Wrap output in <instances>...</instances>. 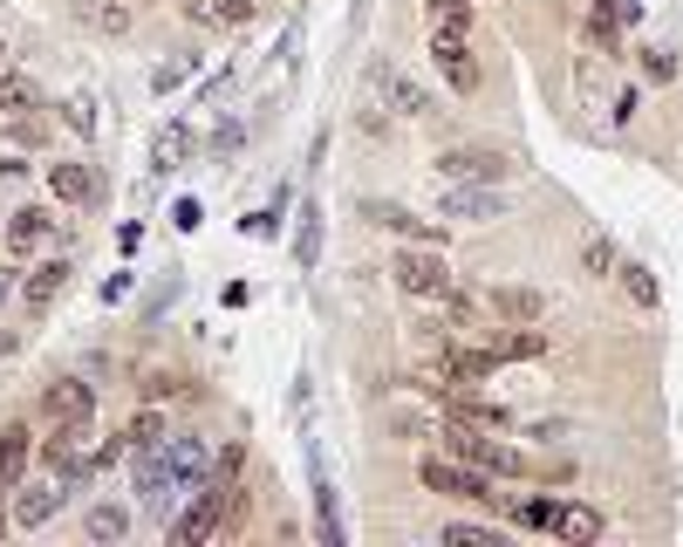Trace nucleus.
Listing matches in <instances>:
<instances>
[{
    "label": "nucleus",
    "instance_id": "15",
    "mask_svg": "<svg viewBox=\"0 0 683 547\" xmlns=\"http://www.w3.org/2000/svg\"><path fill=\"white\" fill-rule=\"evenodd\" d=\"M28 458H34V432H28V417H8L0 424V486H21L28 479Z\"/></svg>",
    "mask_w": 683,
    "mask_h": 547
},
{
    "label": "nucleus",
    "instance_id": "33",
    "mask_svg": "<svg viewBox=\"0 0 683 547\" xmlns=\"http://www.w3.org/2000/svg\"><path fill=\"white\" fill-rule=\"evenodd\" d=\"M478 540H493V527H478V520H445V547H478Z\"/></svg>",
    "mask_w": 683,
    "mask_h": 547
},
{
    "label": "nucleus",
    "instance_id": "24",
    "mask_svg": "<svg viewBox=\"0 0 683 547\" xmlns=\"http://www.w3.org/2000/svg\"><path fill=\"white\" fill-rule=\"evenodd\" d=\"M0 110H8V116H28V110H42V90H34L28 75L0 69Z\"/></svg>",
    "mask_w": 683,
    "mask_h": 547
},
{
    "label": "nucleus",
    "instance_id": "22",
    "mask_svg": "<svg viewBox=\"0 0 683 547\" xmlns=\"http://www.w3.org/2000/svg\"><path fill=\"white\" fill-rule=\"evenodd\" d=\"M383 96H390L396 110H404L411 124H431V116H437V110H431V96H424V90L411 83V75H383Z\"/></svg>",
    "mask_w": 683,
    "mask_h": 547
},
{
    "label": "nucleus",
    "instance_id": "31",
    "mask_svg": "<svg viewBox=\"0 0 683 547\" xmlns=\"http://www.w3.org/2000/svg\"><path fill=\"white\" fill-rule=\"evenodd\" d=\"M178 390H185L178 370H151V376L137 383V398H144V404H165V398H178Z\"/></svg>",
    "mask_w": 683,
    "mask_h": 547
},
{
    "label": "nucleus",
    "instance_id": "12",
    "mask_svg": "<svg viewBox=\"0 0 683 547\" xmlns=\"http://www.w3.org/2000/svg\"><path fill=\"white\" fill-rule=\"evenodd\" d=\"M486 316L493 322H547V295L527 281H499V288H486Z\"/></svg>",
    "mask_w": 683,
    "mask_h": 547
},
{
    "label": "nucleus",
    "instance_id": "5",
    "mask_svg": "<svg viewBox=\"0 0 683 547\" xmlns=\"http://www.w3.org/2000/svg\"><path fill=\"white\" fill-rule=\"evenodd\" d=\"M478 342H486L499 363H534V357H547V329H540V322H493V329H478Z\"/></svg>",
    "mask_w": 683,
    "mask_h": 547
},
{
    "label": "nucleus",
    "instance_id": "32",
    "mask_svg": "<svg viewBox=\"0 0 683 547\" xmlns=\"http://www.w3.org/2000/svg\"><path fill=\"white\" fill-rule=\"evenodd\" d=\"M445 316H452L458 329H486V308H478L465 288H452V295H445Z\"/></svg>",
    "mask_w": 683,
    "mask_h": 547
},
{
    "label": "nucleus",
    "instance_id": "10",
    "mask_svg": "<svg viewBox=\"0 0 683 547\" xmlns=\"http://www.w3.org/2000/svg\"><path fill=\"white\" fill-rule=\"evenodd\" d=\"M437 219L493 226V219H506V206H499V192H493V185H445V192H437Z\"/></svg>",
    "mask_w": 683,
    "mask_h": 547
},
{
    "label": "nucleus",
    "instance_id": "1",
    "mask_svg": "<svg viewBox=\"0 0 683 547\" xmlns=\"http://www.w3.org/2000/svg\"><path fill=\"white\" fill-rule=\"evenodd\" d=\"M42 465H49L62 486L96 479L103 465H96V452H90V424H49V438H42Z\"/></svg>",
    "mask_w": 683,
    "mask_h": 547
},
{
    "label": "nucleus",
    "instance_id": "13",
    "mask_svg": "<svg viewBox=\"0 0 683 547\" xmlns=\"http://www.w3.org/2000/svg\"><path fill=\"white\" fill-rule=\"evenodd\" d=\"M363 219L383 226V233H404L411 247H445V226H431V219H417V213H404V206H390V199H363Z\"/></svg>",
    "mask_w": 683,
    "mask_h": 547
},
{
    "label": "nucleus",
    "instance_id": "38",
    "mask_svg": "<svg viewBox=\"0 0 683 547\" xmlns=\"http://www.w3.org/2000/svg\"><path fill=\"white\" fill-rule=\"evenodd\" d=\"M601 14H615L622 28H635V21H642V0H609V8H601Z\"/></svg>",
    "mask_w": 683,
    "mask_h": 547
},
{
    "label": "nucleus",
    "instance_id": "25",
    "mask_svg": "<svg viewBox=\"0 0 683 547\" xmlns=\"http://www.w3.org/2000/svg\"><path fill=\"white\" fill-rule=\"evenodd\" d=\"M553 499H560V493H534V499H506V527H540V534H547V520H553Z\"/></svg>",
    "mask_w": 683,
    "mask_h": 547
},
{
    "label": "nucleus",
    "instance_id": "34",
    "mask_svg": "<svg viewBox=\"0 0 683 547\" xmlns=\"http://www.w3.org/2000/svg\"><path fill=\"white\" fill-rule=\"evenodd\" d=\"M90 14V28H103V34H131V8H83Z\"/></svg>",
    "mask_w": 683,
    "mask_h": 547
},
{
    "label": "nucleus",
    "instance_id": "7",
    "mask_svg": "<svg viewBox=\"0 0 683 547\" xmlns=\"http://www.w3.org/2000/svg\"><path fill=\"white\" fill-rule=\"evenodd\" d=\"M49 192L69 206V213H96L103 206V178L83 165V158H62V165H49Z\"/></svg>",
    "mask_w": 683,
    "mask_h": 547
},
{
    "label": "nucleus",
    "instance_id": "23",
    "mask_svg": "<svg viewBox=\"0 0 683 547\" xmlns=\"http://www.w3.org/2000/svg\"><path fill=\"white\" fill-rule=\"evenodd\" d=\"M615 281L629 288V301H635V308H656V301H663V288H656V274L642 267V260H615Z\"/></svg>",
    "mask_w": 683,
    "mask_h": 547
},
{
    "label": "nucleus",
    "instance_id": "19",
    "mask_svg": "<svg viewBox=\"0 0 683 547\" xmlns=\"http://www.w3.org/2000/svg\"><path fill=\"white\" fill-rule=\"evenodd\" d=\"M69 274H75L69 260H42L34 274H21V301H28V308H49V301L69 288Z\"/></svg>",
    "mask_w": 683,
    "mask_h": 547
},
{
    "label": "nucleus",
    "instance_id": "39",
    "mask_svg": "<svg viewBox=\"0 0 683 547\" xmlns=\"http://www.w3.org/2000/svg\"><path fill=\"white\" fill-rule=\"evenodd\" d=\"M8 295H21V260L0 267V301H8Z\"/></svg>",
    "mask_w": 683,
    "mask_h": 547
},
{
    "label": "nucleus",
    "instance_id": "14",
    "mask_svg": "<svg viewBox=\"0 0 683 547\" xmlns=\"http://www.w3.org/2000/svg\"><path fill=\"white\" fill-rule=\"evenodd\" d=\"M308 479H314V534H321V547H342L349 527L335 514V486H329V465H321V445H308Z\"/></svg>",
    "mask_w": 683,
    "mask_h": 547
},
{
    "label": "nucleus",
    "instance_id": "41",
    "mask_svg": "<svg viewBox=\"0 0 683 547\" xmlns=\"http://www.w3.org/2000/svg\"><path fill=\"white\" fill-rule=\"evenodd\" d=\"M172 219H178V233H192V226H198V199H178V213H172Z\"/></svg>",
    "mask_w": 683,
    "mask_h": 547
},
{
    "label": "nucleus",
    "instance_id": "17",
    "mask_svg": "<svg viewBox=\"0 0 683 547\" xmlns=\"http://www.w3.org/2000/svg\"><path fill=\"white\" fill-rule=\"evenodd\" d=\"M192 151H198V131H192V124H165V131L151 137V172H157V178L178 172V165L192 158Z\"/></svg>",
    "mask_w": 683,
    "mask_h": 547
},
{
    "label": "nucleus",
    "instance_id": "16",
    "mask_svg": "<svg viewBox=\"0 0 683 547\" xmlns=\"http://www.w3.org/2000/svg\"><path fill=\"white\" fill-rule=\"evenodd\" d=\"M49 240H55V213H49V206H21V213L8 219V254H14V260H28L34 247H49Z\"/></svg>",
    "mask_w": 683,
    "mask_h": 547
},
{
    "label": "nucleus",
    "instance_id": "8",
    "mask_svg": "<svg viewBox=\"0 0 683 547\" xmlns=\"http://www.w3.org/2000/svg\"><path fill=\"white\" fill-rule=\"evenodd\" d=\"M90 411H96V390L83 376H49L42 383V417L49 424H90Z\"/></svg>",
    "mask_w": 683,
    "mask_h": 547
},
{
    "label": "nucleus",
    "instance_id": "43",
    "mask_svg": "<svg viewBox=\"0 0 683 547\" xmlns=\"http://www.w3.org/2000/svg\"><path fill=\"white\" fill-rule=\"evenodd\" d=\"M594 8H609V0H594Z\"/></svg>",
    "mask_w": 683,
    "mask_h": 547
},
{
    "label": "nucleus",
    "instance_id": "36",
    "mask_svg": "<svg viewBox=\"0 0 683 547\" xmlns=\"http://www.w3.org/2000/svg\"><path fill=\"white\" fill-rule=\"evenodd\" d=\"M185 75H192V62H157V69H151V90L165 96V90H178V83H185Z\"/></svg>",
    "mask_w": 683,
    "mask_h": 547
},
{
    "label": "nucleus",
    "instance_id": "4",
    "mask_svg": "<svg viewBox=\"0 0 683 547\" xmlns=\"http://www.w3.org/2000/svg\"><path fill=\"white\" fill-rule=\"evenodd\" d=\"M431 69L445 75L458 96H478L486 90V69L472 55V34H452V28H431Z\"/></svg>",
    "mask_w": 683,
    "mask_h": 547
},
{
    "label": "nucleus",
    "instance_id": "26",
    "mask_svg": "<svg viewBox=\"0 0 683 547\" xmlns=\"http://www.w3.org/2000/svg\"><path fill=\"white\" fill-rule=\"evenodd\" d=\"M581 274L615 281V240H609V233H588V240H581Z\"/></svg>",
    "mask_w": 683,
    "mask_h": 547
},
{
    "label": "nucleus",
    "instance_id": "18",
    "mask_svg": "<svg viewBox=\"0 0 683 547\" xmlns=\"http://www.w3.org/2000/svg\"><path fill=\"white\" fill-rule=\"evenodd\" d=\"M172 438V417H165V404H137L131 411V424H124V445H131V458L137 452H157Z\"/></svg>",
    "mask_w": 683,
    "mask_h": 547
},
{
    "label": "nucleus",
    "instance_id": "3",
    "mask_svg": "<svg viewBox=\"0 0 683 547\" xmlns=\"http://www.w3.org/2000/svg\"><path fill=\"white\" fill-rule=\"evenodd\" d=\"M437 178L445 185H499V178H513V158L493 144H445L437 151Z\"/></svg>",
    "mask_w": 683,
    "mask_h": 547
},
{
    "label": "nucleus",
    "instance_id": "28",
    "mask_svg": "<svg viewBox=\"0 0 683 547\" xmlns=\"http://www.w3.org/2000/svg\"><path fill=\"white\" fill-rule=\"evenodd\" d=\"M588 49H594V55H609V62H615V55H622V21H615V14H601V8H594V21H588Z\"/></svg>",
    "mask_w": 683,
    "mask_h": 547
},
{
    "label": "nucleus",
    "instance_id": "11",
    "mask_svg": "<svg viewBox=\"0 0 683 547\" xmlns=\"http://www.w3.org/2000/svg\"><path fill=\"white\" fill-rule=\"evenodd\" d=\"M437 370H445L452 383H465V390H478V383L499 370V357H493L486 342L472 349V342H458V336H452V342H437Z\"/></svg>",
    "mask_w": 683,
    "mask_h": 547
},
{
    "label": "nucleus",
    "instance_id": "21",
    "mask_svg": "<svg viewBox=\"0 0 683 547\" xmlns=\"http://www.w3.org/2000/svg\"><path fill=\"white\" fill-rule=\"evenodd\" d=\"M321 206H301V219H294V267L301 274H314V260H321Z\"/></svg>",
    "mask_w": 683,
    "mask_h": 547
},
{
    "label": "nucleus",
    "instance_id": "6",
    "mask_svg": "<svg viewBox=\"0 0 683 547\" xmlns=\"http://www.w3.org/2000/svg\"><path fill=\"white\" fill-rule=\"evenodd\" d=\"M553 540H568V547H594L601 534H609V514L588 499H553V520H547Z\"/></svg>",
    "mask_w": 683,
    "mask_h": 547
},
{
    "label": "nucleus",
    "instance_id": "2",
    "mask_svg": "<svg viewBox=\"0 0 683 547\" xmlns=\"http://www.w3.org/2000/svg\"><path fill=\"white\" fill-rule=\"evenodd\" d=\"M396 288L404 295H417V301H445L452 288H458V274H452V260L437 254V247H396Z\"/></svg>",
    "mask_w": 683,
    "mask_h": 547
},
{
    "label": "nucleus",
    "instance_id": "42",
    "mask_svg": "<svg viewBox=\"0 0 683 547\" xmlns=\"http://www.w3.org/2000/svg\"><path fill=\"white\" fill-rule=\"evenodd\" d=\"M0 540H8V493H0Z\"/></svg>",
    "mask_w": 683,
    "mask_h": 547
},
{
    "label": "nucleus",
    "instance_id": "37",
    "mask_svg": "<svg viewBox=\"0 0 683 547\" xmlns=\"http://www.w3.org/2000/svg\"><path fill=\"white\" fill-rule=\"evenodd\" d=\"M62 116L75 124V137H96V110L90 103H62Z\"/></svg>",
    "mask_w": 683,
    "mask_h": 547
},
{
    "label": "nucleus",
    "instance_id": "40",
    "mask_svg": "<svg viewBox=\"0 0 683 547\" xmlns=\"http://www.w3.org/2000/svg\"><path fill=\"white\" fill-rule=\"evenodd\" d=\"M239 137H247L239 124H219V131H213V151H239Z\"/></svg>",
    "mask_w": 683,
    "mask_h": 547
},
{
    "label": "nucleus",
    "instance_id": "35",
    "mask_svg": "<svg viewBox=\"0 0 683 547\" xmlns=\"http://www.w3.org/2000/svg\"><path fill=\"white\" fill-rule=\"evenodd\" d=\"M642 75H650V83H670V75H676V55H670V49H642Z\"/></svg>",
    "mask_w": 683,
    "mask_h": 547
},
{
    "label": "nucleus",
    "instance_id": "30",
    "mask_svg": "<svg viewBox=\"0 0 683 547\" xmlns=\"http://www.w3.org/2000/svg\"><path fill=\"white\" fill-rule=\"evenodd\" d=\"M8 137H14L21 151H34V144H49V116H42V110H28V116H8Z\"/></svg>",
    "mask_w": 683,
    "mask_h": 547
},
{
    "label": "nucleus",
    "instance_id": "9",
    "mask_svg": "<svg viewBox=\"0 0 683 547\" xmlns=\"http://www.w3.org/2000/svg\"><path fill=\"white\" fill-rule=\"evenodd\" d=\"M8 499H14V527H49V520L62 514L69 486H62V479L49 473V479H21V486H14Z\"/></svg>",
    "mask_w": 683,
    "mask_h": 547
},
{
    "label": "nucleus",
    "instance_id": "20",
    "mask_svg": "<svg viewBox=\"0 0 683 547\" xmlns=\"http://www.w3.org/2000/svg\"><path fill=\"white\" fill-rule=\"evenodd\" d=\"M90 540H131V506H116V499H96L90 506V520H83Z\"/></svg>",
    "mask_w": 683,
    "mask_h": 547
},
{
    "label": "nucleus",
    "instance_id": "27",
    "mask_svg": "<svg viewBox=\"0 0 683 547\" xmlns=\"http://www.w3.org/2000/svg\"><path fill=\"white\" fill-rule=\"evenodd\" d=\"M192 14H206V21H219V28H247V21L260 14V0H213V8H198V0H192Z\"/></svg>",
    "mask_w": 683,
    "mask_h": 547
},
{
    "label": "nucleus",
    "instance_id": "29",
    "mask_svg": "<svg viewBox=\"0 0 683 547\" xmlns=\"http://www.w3.org/2000/svg\"><path fill=\"white\" fill-rule=\"evenodd\" d=\"M472 0H431V28H452V34H472Z\"/></svg>",
    "mask_w": 683,
    "mask_h": 547
}]
</instances>
